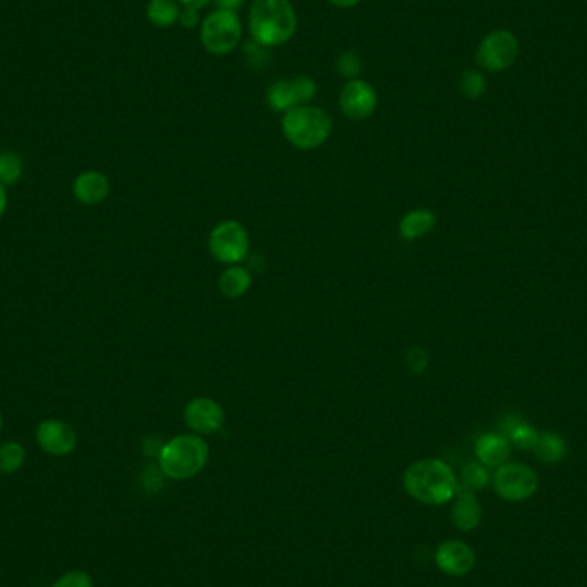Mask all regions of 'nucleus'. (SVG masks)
<instances>
[{
    "label": "nucleus",
    "mask_w": 587,
    "mask_h": 587,
    "mask_svg": "<svg viewBox=\"0 0 587 587\" xmlns=\"http://www.w3.org/2000/svg\"><path fill=\"white\" fill-rule=\"evenodd\" d=\"M282 131L292 146L299 150H317L330 138L332 119L319 107L298 105L284 113Z\"/></svg>",
    "instance_id": "nucleus-4"
},
{
    "label": "nucleus",
    "mask_w": 587,
    "mask_h": 587,
    "mask_svg": "<svg viewBox=\"0 0 587 587\" xmlns=\"http://www.w3.org/2000/svg\"><path fill=\"white\" fill-rule=\"evenodd\" d=\"M407 366L414 375H423L426 371L429 363L428 352L421 347H413L406 356Z\"/></svg>",
    "instance_id": "nucleus-29"
},
{
    "label": "nucleus",
    "mask_w": 587,
    "mask_h": 587,
    "mask_svg": "<svg viewBox=\"0 0 587 587\" xmlns=\"http://www.w3.org/2000/svg\"><path fill=\"white\" fill-rule=\"evenodd\" d=\"M181 5L177 0H150L146 5V17L157 28L174 26L181 19Z\"/></svg>",
    "instance_id": "nucleus-20"
},
{
    "label": "nucleus",
    "mask_w": 587,
    "mask_h": 587,
    "mask_svg": "<svg viewBox=\"0 0 587 587\" xmlns=\"http://www.w3.org/2000/svg\"><path fill=\"white\" fill-rule=\"evenodd\" d=\"M184 423L194 435H215L225 425V413L213 398H192L184 407Z\"/></svg>",
    "instance_id": "nucleus-10"
},
{
    "label": "nucleus",
    "mask_w": 587,
    "mask_h": 587,
    "mask_svg": "<svg viewBox=\"0 0 587 587\" xmlns=\"http://www.w3.org/2000/svg\"><path fill=\"white\" fill-rule=\"evenodd\" d=\"M52 587H93V581L86 572L71 571L63 573Z\"/></svg>",
    "instance_id": "nucleus-28"
},
{
    "label": "nucleus",
    "mask_w": 587,
    "mask_h": 587,
    "mask_svg": "<svg viewBox=\"0 0 587 587\" xmlns=\"http://www.w3.org/2000/svg\"><path fill=\"white\" fill-rule=\"evenodd\" d=\"M298 32V15L290 0H254L249 11V33L254 44L280 47Z\"/></svg>",
    "instance_id": "nucleus-2"
},
{
    "label": "nucleus",
    "mask_w": 587,
    "mask_h": 587,
    "mask_svg": "<svg viewBox=\"0 0 587 587\" xmlns=\"http://www.w3.org/2000/svg\"><path fill=\"white\" fill-rule=\"evenodd\" d=\"M500 435H504L512 446L525 452H533L540 438V431L519 416H505L500 423Z\"/></svg>",
    "instance_id": "nucleus-16"
},
{
    "label": "nucleus",
    "mask_w": 587,
    "mask_h": 587,
    "mask_svg": "<svg viewBox=\"0 0 587 587\" xmlns=\"http://www.w3.org/2000/svg\"><path fill=\"white\" fill-rule=\"evenodd\" d=\"M251 284H253L251 273L239 265H230L229 269H225L219 279V289L229 299L242 298L251 289Z\"/></svg>",
    "instance_id": "nucleus-19"
},
{
    "label": "nucleus",
    "mask_w": 587,
    "mask_h": 587,
    "mask_svg": "<svg viewBox=\"0 0 587 587\" xmlns=\"http://www.w3.org/2000/svg\"><path fill=\"white\" fill-rule=\"evenodd\" d=\"M213 2H215L217 9H223V11H232V13H236L239 7H242V4H244L246 0H213Z\"/></svg>",
    "instance_id": "nucleus-31"
},
{
    "label": "nucleus",
    "mask_w": 587,
    "mask_h": 587,
    "mask_svg": "<svg viewBox=\"0 0 587 587\" xmlns=\"http://www.w3.org/2000/svg\"><path fill=\"white\" fill-rule=\"evenodd\" d=\"M36 442L44 452L55 457H63V455H69L76 448L78 436H76V431L67 423L57 419H47L36 429Z\"/></svg>",
    "instance_id": "nucleus-12"
},
{
    "label": "nucleus",
    "mask_w": 587,
    "mask_h": 587,
    "mask_svg": "<svg viewBox=\"0 0 587 587\" xmlns=\"http://www.w3.org/2000/svg\"><path fill=\"white\" fill-rule=\"evenodd\" d=\"M73 191H74L76 200L81 203L98 205L107 200V196L111 192V182H109L107 175L96 172V171H90V172H83L76 177Z\"/></svg>",
    "instance_id": "nucleus-15"
},
{
    "label": "nucleus",
    "mask_w": 587,
    "mask_h": 587,
    "mask_svg": "<svg viewBox=\"0 0 587 587\" xmlns=\"http://www.w3.org/2000/svg\"><path fill=\"white\" fill-rule=\"evenodd\" d=\"M211 256L223 265H239L249 253V236L236 220L219 223L208 239Z\"/></svg>",
    "instance_id": "nucleus-7"
},
{
    "label": "nucleus",
    "mask_w": 587,
    "mask_h": 587,
    "mask_svg": "<svg viewBox=\"0 0 587 587\" xmlns=\"http://www.w3.org/2000/svg\"><path fill=\"white\" fill-rule=\"evenodd\" d=\"M332 5L335 7H340V9H349V7H354L357 4H361L363 0H328Z\"/></svg>",
    "instance_id": "nucleus-33"
},
{
    "label": "nucleus",
    "mask_w": 587,
    "mask_h": 587,
    "mask_svg": "<svg viewBox=\"0 0 587 587\" xmlns=\"http://www.w3.org/2000/svg\"><path fill=\"white\" fill-rule=\"evenodd\" d=\"M210 459V446L200 435H179L163 444L159 454L160 473L172 481L200 474Z\"/></svg>",
    "instance_id": "nucleus-3"
},
{
    "label": "nucleus",
    "mask_w": 587,
    "mask_h": 587,
    "mask_svg": "<svg viewBox=\"0 0 587 587\" xmlns=\"http://www.w3.org/2000/svg\"><path fill=\"white\" fill-rule=\"evenodd\" d=\"M181 24L184 26V28H188V30H192V28H196L198 26V23H200V15H198V11L196 9H190V7H184V11L181 13Z\"/></svg>",
    "instance_id": "nucleus-30"
},
{
    "label": "nucleus",
    "mask_w": 587,
    "mask_h": 587,
    "mask_svg": "<svg viewBox=\"0 0 587 587\" xmlns=\"http://www.w3.org/2000/svg\"><path fill=\"white\" fill-rule=\"evenodd\" d=\"M200 36L208 54L227 55L240 44L242 23L236 13L217 9L203 19Z\"/></svg>",
    "instance_id": "nucleus-5"
},
{
    "label": "nucleus",
    "mask_w": 587,
    "mask_h": 587,
    "mask_svg": "<svg viewBox=\"0 0 587 587\" xmlns=\"http://www.w3.org/2000/svg\"><path fill=\"white\" fill-rule=\"evenodd\" d=\"M540 479L533 467L519 462H507L496 467L493 476V488L496 494L507 502H524L538 492Z\"/></svg>",
    "instance_id": "nucleus-6"
},
{
    "label": "nucleus",
    "mask_w": 587,
    "mask_h": 587,
    "mask_svg": "<svg viewBox=\"0 0 587 587\" xmlns=\"http://www.w3.org/2000/svg\"><path fill=\"white\" fill-rule=\"evenodd\" d=\"M436 225V215L431 210H413L406 213L398 225V232L406 240L423 238Z\"/></svg>",
    "instance_id": "nucleus-17"
},
{
    "label": "nucleus",
    "mask_w": 587,
    "mask_h": 587,
    "mask_svg": "<svg viewBox=\"0 0 587 587\" xmlns=\"http://www.w3.org/2000/svg\"><path fill=\"white\" fill-rule=\"evenodd\" d=\"M517 54H519L517 38L507 30H498L483 38V42L477 47L476 61L486 71L500 73L515 63Z\"/></svg>",
    "instance_id": "nucleus-8"
},
{
    "label": "nucleus",
    "mask_w": 587,
    "mask_h": 587,
    "mask_svg": "<svg viewBox=\"0 0 587 587\" xmlns=\"http://www.w3.org/2000/svg\"><path fill=\"white\" fill-rule=\"evenodd\" d=\"M23 175V160L15 152L0 153V184L15 186Z\"/></svg>",
    "instance_id": "nucleus-24"
},
{
    "label": "nucleus",
    "mask_w": 587,
    "mask_h": 587,
    "mask_svg": "<svg viewBox=\"0 0 587 587\" xmlns=\"http://www.w3.org/2000/svg\"><path fill=\"white\" fill-rule=\"evenodd\" d=\"M435 562L436 567L446 575L464 577L474 569L476 553L464 541L448 540L436 548Z\"/></svg>",
    "instance_id": "nucleus-11"
},
{
    "label": "nucleus",
    "mask_w": 587,
    "mask_h": 587,
    "mask_svg": "<svg viewBox=\"0 0 587 587\" xmlns=\"http://www.w3.org/2000/svg\"><path fill=\"white\" fill-rule=\"evenodd\" d=\"M181 5H184V7H190V9H196V11H200V9H203V7H207V5H210L213 0H177Z\"/></svg>",
    "instance_id": "nucleus-32"
},
{
    "label": "nucleus",
    "mask_w": 587,
    "mask_h": 587,
    "mask_svg": "<svg viewBox=\"0 0 587 587\" xmlns=\"http://www.w3.org/2000/svg\"><path fill=\"white\" fill-rule=\"evenodd\" d=\"M474 454L479 464H483L488 469H496L507 464L512 454V445L500 433H486L477 438Z\"/></svg>",
    "instance_id": "nucleus-14"
},
{
    "label": "nucleus",
    "mask_w": 587,
    "mask_h": 587,
    "mask_svg": "<svg viewBox=\"0 0 587 587\" xmlns=\"http://www.w3.org/2000/svg\"><path fill=\"white\" fill-rule=\"evenodd\" d=\"M5 208H7V192H5V186L0 184V219L5 213Z\"/></svg>",
    "instance_id": "nucleus-34"
},
{
    "label": "nucleus",
    "mask_w": 587,
    "mask_h": 587,
    "mask_svg": "<svg viewBox=\"0 0 587 587\" xmlns=\"http://www.w3.org/2000/svg\"><path fill=\"white\" fill-rule=\"evenodd\" d=\"M292 90L298 105H308L317 95V83L308 76H298L292 80Z\"/></svg>",
    "instance_id": "nucleus-27"
},
{
    "label": "nucleus",
    "mask_w": 587,
    "mask_h": 587,
    "mask_svg": "<svg viewBox=\"0 0 587 587\" xmlns=\"http://www.w3.org/2000/svg\"><path fill=\"white\" fill-rule=\"evenodd\" d=\"M267 102H269L271 111L284 112V113L298 107L296 95L292 90V80L275 81L267 92Z\"/></svg>",
    "instance_id": "nucleus-21"
},
{
    "label": "nucleus",
    "mask_w": 587,
    "mask_h": 587,
    "mask_svg": "<svg viewBox=\"0 0 587 587\" xmlns=\"http://www.w3.org/2000/svg\"><path fill=\"white\" fill-rule=\"evenodd\" d=\"M492 483V476L488 473V467H484L479 462H469L462 467L459 488L467 492H481Z\"/></svg>",
    "instance_id": "nucleus-22"
},
{
    "label": "nucleus",
    "mask_w": 587,
    "mask_h": 587,
    "mask_svg": "<svg viewBox=\"0 0 587 587\" xmlns=\"http://www.w3.org/2000/svg\"><path fill=\"white\" fill-rule=\"evenodd\" d=\"M0 431H2V414H0Z\"/></svg>",
    "instance_id": "nucleus-35"
},
{
    "label": "nucleus",
    "mask_w": 587,
    "mask_h": 587,
    "mask_svg": "<svg viewBox=\"0 0 587 587\" xmlns=\"http://www.w3.org/2000/svg\"><path fill=\"white\" fill-rule=\"evenodd\" d=\"M340 111L352 121H365L371 117L378 107V93L366 81H347L338 96Z\"/></svg>",
    "instance_id": "nucleus-9"
},
{
    "label": "nucleus",
    "mask_w": 587,
    "mask_h": 587,
    "mask_svg": "<svg viewBox=\"0 0 587 587\" xmlns=\"http://www.w3.org/2000/svg\"><path fill=\"white\" fill-rule=\"evenodd\" d=\"M26 461V450L17 442H5L0 445V473L13 474L23 467Z\"/></svg>",
    "instance_id": "nucleus-23"
},
{
    "label": "nucleus",
    "mask_w": 587,
    "mask_h": 587,
    "mask_svg": "<svg viewBox=\"0 0 587 587\" xmlns=\"http://www.w3.org/2000/svg\"><path fill=\"white\" fill-rule=\"evenodd\" d=\"M461 90L464 95L471 100H477L486 93V81L484 76L477 71L464 73L461 80Z\"/></svg>",
    "instance_id": "nucleus-26"
},
{
    "label": "nucleus",
    "mask_w": 587,
    "mask_h": 587,
    "mask_svg": "<svg viewBox=\"0 0 587 587\" xmlns=\"http://www.w3.org/2000/svg\"><path fill=\"white\" fill-rule=\"evenodd\" d=\"M335 69L346 80H357L363 71V61L356 50H346L337 57Z\"/></svg>",
    "instance_id": "nucleus-25"
},
{
    "label": "nucleus",
    "mask_w": 587,
    "mask_h": 587,
    "mask_svg": "<svg viewBox=\"0 0 587 587\" xmlns=\"http://www.w3.org/2000/svg\"><path fill=\"white\" fill-rule=\"evenodd\" d=\"M402 484L406 493L423 505H445L459 492V477L454 469L440 459H423L411 464Z\"/></svg>",
    "instance_id": "nucleus-1"
},
{
    "label": "nucleus",
    "mask_w": 587,
    "mask_h": 587,
    "mask_svg": "<svg viewBox=\"0 0 587 587\" xmlns=\"http://www.w3.org/2000/svg\"><path fill=\"white\" fill-rule=\"evenodd\" d=\"M450 519H452V524L459 531L464 533L474 531L483 519V508L477 500L476 493L459 488V492L454 496Z\"/></svg>",
    "instance_id": "nucleus-13"
},
{
    "label": "nucleus",
    "mask_w": 587,
    "mask_h": 587,
    "mask_svg": "<svg viewBox=\"0 0 587 587\" xmlns=\"http://www.w3.org/2000/svg\"><path fill=\"white\" fill-rule=\"evenodd\" d=\"M533 452L538 457V461L548 464V465H555L567 457L569 446H567V442L555 431H544V433H540L538 444Z\"/></svg>",
    "instance_id": "nucleus-18"
}]
</instances>
